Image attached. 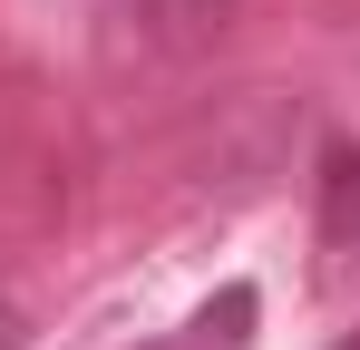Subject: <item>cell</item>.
<instances>
[{"label": "cell", "mask_w": 360, "mask_h": 350, "mask_svg": "<svg viewBox=\"0 0 360 350\" xmlns=\"http://www.w3.org/2000/svg\"><path fill=\"white\" fill-rule=\"evenodd\" d=\"M243 20V0H117V39L136 58H205Z\"/></svg>", "instance_id": "1"}, {"label": "cell", "mask_w": 360, "mask_h": 350, "mask_svg": "<svg viewBox=\"0 0 360 350\" xmlns=\"http://www.w3.org/2000/svg\"><path fill=\"white\" fill-rule=\"evenodd\" d=\"M311 224H321L331 253H351V243H360V146H351V136L321 146V214H311Z\"/></svg>", "instance_id": "2"}, {"label": "cell", "mask_w": 360, "mask_h": 350, "mask_svg": "<svg viewBox=\"0 0 360 350\" xmlns=\"http://www.w3.org/2000/svg\"><path fill=\"white\" fill-rule=\"evenodd\" d=\"M0 350H20V311L10 302H0Z\"/></svg>", "instance_id": "3"}, {"label": "cell", "mask_w": 360, "mask_h": 350, "mask_svg": "<svg viewBox=\"0 0 360 350\" xmlns=\"http://www.w3.org/2000/svg\"><path fill=\"white\" fill-rule=\"evenodd\" d=\"M341 350H360V341H341Z\"/></svg>", "instance_id": "4"}]
</instances>
